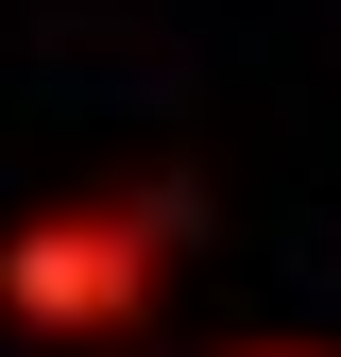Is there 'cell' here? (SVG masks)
Returning a JSON list of instances; mask_svg holds the SVG:
<instances>
[{
    "instance_id": "cell-1",
    "label": "cell",
    "mask_w": 341,
    "mask_h": 357,
    "mask_svg": "<svg viewBox=\"0 0 341 357\" xmlns=\"http://www.w3.org/2000/svg\"><path fill=\"white\" fill-rule=\"evenodd\" d=\"M188 273V204L170 188H52L0 221V324L17 340H137Z\"/></svg>"
},
{
    "instance_id": "cell-2",
    "label": "cell",
    "mask_w": 341,
    "mask_h": 357,
    "mask_svg": "<svg viewBox=\"0 0 341 357\" xmlns=\"http://www.w3.org/2000/svg\"><path fill=\"white\" fill-rule=\"evenodd\" d=\"M239 357H341V340H239Z\"/></svg>"
}]
</instances>
